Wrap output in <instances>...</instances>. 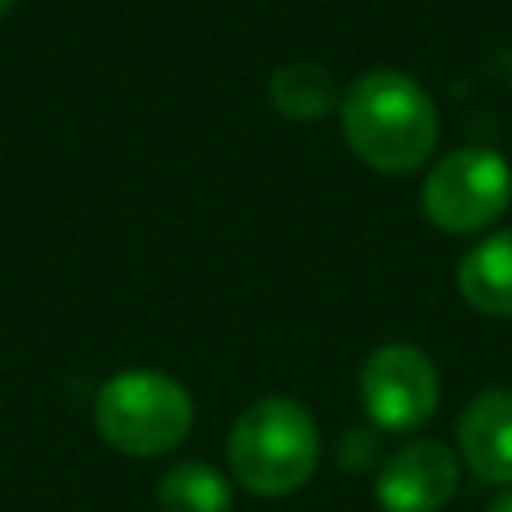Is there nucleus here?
<instances>
[{
	"mask_svg": "<svg viewBox=\"0 0 512 512\" xmlns=\"http://www.w3.org/2000/svg\"><path fill=\"white\" fill-rule=\"evenodd\" d=\"M344 144L376 172H416L440 140V112L424 84L396 68H372L340 92Z\"/></svg>",
	"mask_w": 512,
	"mask_h": 512,
	"instance_id": "f257e3e1",
	"label": "nucleus"
},
{
	"mask_svg": "<svg viewBox=\"0 0 512 512\" xmlns=\"http://www.w3.org/2000/svg\"><path fill=\"white\" fill-rule=\"evenodd\" d=\"M320 432L304 404L264 396L248 404L228 432V468L252 496H288L316 472Z\"/></svg>",
	"mask_w": 512,
	"mask_h": 512,
	"instance_id": "f03ea898",
	"label": "nucleus"
},
{
	"mask_svg": "<svg viewBox=\"0 0 512 512\" xmlns=\"http://www.w3.org/2000/svg\"><path fill=\"white\" fill-rule=\"evenodd\" d=\"M100 436L128 456L172 452L192 428V396L164 372L128 368L116 372L96 396Z\"/></svg>",
	"mask_w": 512,
	"mask_h": 512,
	"instance_id": "7ed1b4c3",
	"label": "nucleus"
},
{
	"mask_svg": "<svg viewBox=\"0 0 512 512\" xmlns=\"http://www.w3.org/2000/svg\"><path fill=\"white\" fill-rule=\"evenodd\" d=\"M512 200V168L492 148H456L432 164L420 188L424 216L440 232H480L504 216Z\"/></svg>",
	"mask_w": 512,
	"mask_h": 512,
	"instance_id": "20e7f679",
	"label": "nucleus"
},
{
	"mask_svg": "<svg viewBox=\"0 0 512 512\" xmlns=\"http://www.w3.org/2000/svg\"><path fill=\"white\" fill-rule=\"evenodd\" d=\"M360 396L380 432H412L436 412L440 380L416 344H380L360 368Z\"/></svg>",
	"mask_w": 512,
	"mask_h": 512,
	"instance_id": "39448f33",
	"label": "nucleus"
},
{
	"mask_svg": "<svg viewBox=\"0 0 512 512\" xmlns=\"http://www.w3.org/2000/svg\"><path fill=\"white\" fill-rule=\"evenodd\" d=\"M460 484V464L440 440H412L376 472V504L384 512H440Z\"/></svg>",
	"mask_w": 512,
	"mask_h": 512,
	"instance_id": "423d86ee",
	"label": "nucleus"
},
{
	"mask_svg": "<svg viewBox=\"0 0 512 512\" xmlns=\"http://www.w3.org/2000/svg\"><path fill=\"white\" fill-rule=\"evenodd\" d=\"M460 456L484 484H512V392L488 388L468 400L456 424Z\"/></svg>",
	"mask_w": 512,
	"mask_h": 512,
	"instance_id": "0eeeda50",
	"label": "nucleus"
},
{
	"mask_svg": "<svg viewBox=\"0 0 512 512\" xmlns=\"http://www.w3.org/2000/svg\"><path fill=\"white\" fill-rule=\"evenodd\" d=\"M460 296L484 316H512V228L484 236L456 268Z\"/></svg>",
	"mask_w": 512,
	"mask_h": 512,
	"instance_id": "6e6552de",
	"label": "nucleus"
},
{
	"mask_svg": "<svg viewBox=\"0 0 512 512\" xmlns=\"http://www.w3.org/2000/svg\"><path fill=\"white\" fill-rule=\"evenodd\" d=\"M268 96H272L276 112L288 116V120H320L324 112L340 108L336 80L316 60L280 64L272 72V80H268Z\"/></svg>",
	"mask_w": 512,
	"mask_h": 512,
	"instance_id": "1a4fd4ad",
	"label": "nucleus"
},
{
	"mask_svg": "<svg viewBox=\"0 0 512 512\" xmlns=\"http://www.w3.org/2000/svg\"><path fill=\"white\" fill-rule=\"evenodd\" d=\"M160 512H228L232 488L224 472H216L204 460H180L172 464L156 484Z\"/></svg>",
	"mask_w": 512,
	"mask_h": 512,
	"instance_id": "9d476101",
	"label": "nucleus"
},
{
	"mask_svg": "<svg viewBox=\"0 0 512 512\" xmlns=\"http://www.w3.org/2000/svg\"><path fill=\"white\" fill-rule=\"evenodd\" d=\"M372 460H376V440L364 436V432H344V440H340V464L348 472H360Z\"/></svg>",
	"mask_w": 512,
	"mask_h": 512,
	"instance_id": "9b49d317",
	"label": "nucleus"
},
{
	"mask_svg": "<svg viewBox=\"0 0 512 512\" xmlns=\"http://www.w3.org/2000/svg\"><path fill=\"white\" fill-rule=\"evenodd\" d=\"M484 512H512V488H508V492H500Z\"/></svg>",
	"mask_w": 512,
	"mask_h": 512,
	"instance_id": "f8f14e48",
	"label": "nucleus"
},
{
	"mask_svg": "<svg viewBox=\"0 0 512 512\" xmlns=\"http://www.w3.org/2000/svg\"><path fill=\"white\" fill-rule=\"evenodd\" d=\"M12 4H16V0H0V16H4V12L12 8Z\"/></svg>",
	"mask_w": 512,
	"mask_h": 512,
	"instance_id": "ddd939ff",
	"label": "nucleus"
}]
</instances>
